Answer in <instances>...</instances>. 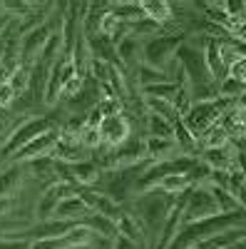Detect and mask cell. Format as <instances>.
<instances>
[{"label":"cell","instance_id":"1","mask_svg":"<svg viewBox=\"0 0 246 249\" xmlns=\"http://www.w3.org/2000/svg\"><path fill=\"white\" fill-rule=\"evenodd\" d=\"M134 210H130L139 217L142 227L147 232V242H149V249L154 247L157 237H159V230L164 219H167L169 210H172V197H164L159 190H152V192H145V195H137L134 199Z\"/></svg>","mask_w":246,"mask_h":249},{"label":"cell","instance_id":"2","mask_svg":"<svg viewBox=\"0 0 246 249\" xmlns=\"http://www.w3.org/2000/svg\"><path fill=\"white\" fill-rule=\"evenodd\" d=\"M236 102L231 100H224V97H214V100H199V102H192V107L187 110V115L181 117L184 127H187L199 142L204 137L212 124H216L224 115H227Z\"/></svg>","mask_w":246,"mask_h":249},{"label":"cell","instance_id":"3","mask_svg":"<svg viewBox=\"0 0 246 249\" xmlns=\"http://www.w3.org/2000/svg\"><path fill=\"white\" fill-rule=\"evenodd\" d=\"M189 35H184V33L162 30L154 37L142 40V43H139V62H142V65H149V68H157V70H164V68H167V62L174 60L179 45Z\"/></svg>","mask_w":246,"mask_h":249},{"label":"cell","instance_id":"4","mask_svg":"<svg viewBox=\"0 0 246 249\" xmlns=\"http://www.w3.org/2000/svg\"><path fill=\"white\" fill-rule=\"evenodd\" d=\"M52 127H57V122L50 120V117H23V120H20V124L13 130V135L8 137L5 147L0 150V157L10 160L20 147H25L30 140H35L37 135H43V132H48Z\"/></svg>","mask_w":246,"mask_h":249},{"label":"cell","instance_id":"5","mask_svg":"<svg viewBox=\"0 0 246 249\" xmlns=\"http://www.w3.org/2000/svg\"><path fill=\"white\" fill-rule=\"evenodd\" d=\"M214 214H219V210H216V202L209 192V187L194 184L187 192V207H184V214H181V224H194Z\"/></svg>","mask_w":246,"mask_h":249},{"label":"cell","instance_id":"6","mask_svg":"<svg viewBox=\"0 0 246 249\" xmlns=\"http://www.w3.org/2000/svg\"><path fill=\"white\" fill-rule=\"evenodd\" d=\"M52 28L50 23L45 20L43 25H37L33 30H28L23 37H20V62H23L25 68H33L35 60L40 57V53H43V48L48 45V40L52 37Z\"/></svg>","mask_w":246,"mask_h":249},{"label":"cell","instance_id":"7","mask_svg":"<svg viewBox=\"0 0 246 249\" xmlns=\"http://www.w3.org/2000/svg\"><path fill=\"white\" fill-rule=\"evenodd\" d=\"M60 140V124L43 135H37L35 140H30L25 147H20L8 162H30V160H37V157H52L55 152V144Z\"/></svg>","mask_w":246,"mask_h":249},{"label":"cell","instance_id":"8","mask_svg":"<svg viewBox=\"0 0 246 249\" xmlns=\"http://www.w3.org/2000/svg\"><path fill=\"white\" fill-rule=\"evenodd\" d=\"M99 135H102V144H107V147H122L130 137H132V122L125 112L119 115H110L102 120L99 124Z\"/></svg>","mask_w":246,"mask_h":249},{"label":"cell","instance_id":"9","mask_svg":"<svg viewBox=\"0 0 246 249\" xmlns=\"http://www.w3.org/2000/svg\"><path fill=\"white\" fill-rule=\"evenodd\" d=\"M117 234H122V237H127V239H132L134 244H139L142 249H149V242H147V232H145V227H142V222H139V217L130 210V207L125 204V210H122V214L117 217Z\"/></svg>","mask_w":246,"mask_h":249},{"label":"cell","instance_id":"10","mask_svg":"<svg viewBox=\"0 0 246 249\" xmlns=\"http://www.w3.org/2000/svg\"><path fill=\"white\" fill-rule=\"evenodd\" d=\"M199 160L207 164L212 172H231L234 164H236V150H234V144L216 147V150H207V147H204Z\"/></svg>","mask_w":246,"mask_h":249},{"label":"cell","instance_id":"11","mask_svg":"<svg viewBox=\"0 0 246 249\" xmlns=\"http://www.w3.org/2000/svg\"><path fill=\"white\" fill-rule=\"evenodd\" d=\"M25 182V170L20 162H8L0 170V197H15V192Z\"/></svg>","mask_w":246,"mask_h":249},{"label":"cell","instance_id":"12","mask_svg":"<svg viewBox=\"0 0 246 249\" xmlns=\"http://www.w3.org/2000/svg\"><path fill=\"white\" fill-rule=\"evenodd\" d=\"M115 57H117V65L134 72L139 68V40L132 37V35L122 37L119 43L115 45Z\"/></svg>","mask_w":246,"mask_h":249},{"label":"cell","instance_id":"13","mask_svg":"<svg viewBox=\"0 0 246 249\" xmlns=\"http://www.w3.org/2000/svg\"><path fill=\"white\" fill-rule=\"evenodd\" d=\"M145 155L149 162H167L179 157V147L174 140H159V137H145Z\"/></svg>","mask_w":246,"mask_h":249},{"label":"cell","instance_id":"14","mask_svg":"<svg viewBox=\"0 0 246 249\" xmlns=\"http://www.w3.org/2000/svg\"><path fill=\"white\" fill-rule=\"evenodd\" d=\"M142 13H145V18H149L152 23H157L162 30L174 23L172 3H167V0H142Z\"/></svg>","mask_w":246,"mask_h":249},{"label":"cell","instance_id":"15","mask_svg":"<svg viewBox=\"0 0 246 249\" xmlns=\"http://www.w3.org/2000/svg\"><path fill=\"white\" fill-rule=\"evenodd\" d=\"M219 122H221V127L229 132L231 142H236V140H246V110H244V107L234 105V107H231L227 115H224Z\"/></svg>","mask_w":246,"mask_h":249},{"label":"cell","instance_id":"16","mask_svg":"<svg viewBox=\"0 0 246 249\" xmlns=\"http://www.w3.org/2000/svg\"><path fill=\"white\" fill-rule=\"evenodd\" d=\"M72 170V177H75V184L77 187H95L99 184V177H102V170L92 160H82V162H75L70 164Z\"/></svg>","mask_w":246,"mask_h":249},{"label":"cell","instance_id":"17","mask_svg":"<svg viewBox=\"0 0 246 249\" xmlns=\"http://www.w3.org/2000/svg\"><path fill=\"white\" fill-rule=\"evenodd\" d=\"M85 217H87V207L82 204V199L80 197H70V199H63V202L57 204L52 219H63V222L77 224V222H82Z\"/></svg>","mask_w":246,"mask_h":249},{"label":"cell","instance_id":"18","mask_svg":"<svg viewBox=\"0 0 246 249\" xmlns=\"http://www.w3.org/2000/svg\"><path fill=\"white\" fill-rule=\"evenodd\" d=\"M142 105H145V112H147V115L164 117V120H169L172 124H174L177 120H181V117H179V112H177V107L172 105L169 100H159V97L142 95Z\"/></svg>","mask_w":246,"mask_h":249},{"label":"cell","instance_id":"19","mask_svg":"<svg viewBox=\"0 0 246 249\" xmlns=\"http://www.w3.org/2000/svg\"><path fill=\"white\" fill-rule=\"evenodd\" d=\"M192 187H194V184H192V179H189L187 175L172 172V175H167V177L159 182L157 190H159L164 197H179V195H184V192H189Z\"/></svg>","mask_w":246,"mask_h":249},{"label":"cell","instance_id":"20","mask_svg":"<svg viewBox=\"0 0 246 249\" xmlns=\"http://www.w3.org/2000/svg\"><path fill=\"white\" fill-rule=\"evenodd\" d=\"M25 170V177H35V179H52L55 182V160L52 157H37L30 162H20Z\"/></svg>","mask_w":246,"mask_h":249},{"label":"cell","instance_id":"21","mask_svg":"<svg viewBox=\"0 0 246 249\" xmlns=\"http://www.w3.org/2000/svg\"><path fill=\"white\" fill-rule=\"evenodd\" d=\"M82 222H85L97 237H107V239H115V237H117V224H115V219H110V217H105V214L87 212V217L82 219Z\"/></svg>","mask_w":246,"mask_h":249},{"label":"cell","instance_id":"22","mask_svg":"<svg viewBox=\"0 0 246 249\" xmlns=\"http://www.w3.org/2000/svg\"><path fill=\"white\" fill-rule=\"evenodd\" d=\"M95 237H97V234L90 230L85 222H77V224L70 227V232L65 234V242H67V249H85V247L92 244Z\"/></svg>","mask_w":246,"mask_h":249},{"label":"cell","instance_id":"23","mask_svg":"<svg viewBox=\"0 0 246 249\" xmlns=\"http://www.w3.org/2000/svg\"><path fill=\"white\" fill-rule=\"evenodd\" d=\"M145 137H159V140H172L174 137V124L157 115H145Z\"/></svg>","mask_w":246,"mask_h":249},{"label":"cell","instance_id":"24","mask_svg":"<svg viewBox=\"0 0 246 249\" xmlns=\"http://www.w3.org/2000/svg\"><path fill=\"white\" fill-rule=\"evenodd\" d=\"M110 10L122 20V23H137V20L145 18V13H142V3H134V0H119V3H110Z\"/></svg>","mask_w":246,"mask_h":249},{"label":"cell","instance_id":"25","mask_svg":"<svg viewBox=\"0 0 246 249\" xmlns=\"http://www.w3.org/2000/svg\"><path fill=\"white\" fill-rule=\"evenodd\" d=\"M207 187H209V184H207ZM209 192H212V197H214V202H216L219 214H231V212L244 210V207L239 204V199H236L229 190H221V187H209Z\"/></svg>","mask_w":246,"mask_h":249},{"label":"cell","instance_id":"26","mask_svg":"<svg viewBox=\"0 0 246 249\" xmlns=\"http://www.w3.org/2000/svg\"><path fill=\"white\" fill-rule=\"evenodd\" d=\"M227 144H231V137L229 132L221 127V122L212 124V127L204 132L201 137V147H207V150H216V147H227Z\"/></svg>","mask_w":246,"mask_h":249},{"label":"cell","instance_id":"27","mask_svg":"<svg viewBox=\"0 0 246 249\" xmlns=\"http://www.w3.org/2000/svg\"><path fill=\"white\" fill-rule=\"evenodd\" d=\"M87 77H90V80H95L97 85H110V77H112V62H105V60L90 57Z\"/></svg>","mask_w":246,"mask_h":249},{"label":"cell","instance_id":"28","mask_svg":"<svg viewBox=\"0 0 246 249\" xmlns=\"http://www.w3.org/2000/svg\"><path fill=\"white\" fill-rule=\"evenodd\" d=\"M216 45H219V57H221V65H224V70H231L236 62L241 60V53H239V48H236V43L234 40H216Z\"/></svg>","mask_w":246,"mask_h":249},{"label":"cell","instance_id":"29","mask_svg":"<svg viewBox=\"0 0 246 249\" xmlns=\"http://www.w3.org/2000/svg\"><path fill=\"white\" fill-rule=\"evenodd\" d=\"M246 88L241 85L239 80H234L231 75H227L219 85H216V97H224V100H231V102H236L239 97H241V92H244Z\"/></svg>","mask_w":246,"mask_h":249},{"label":"cell","instance_id":"30","mask_svg":"<svg viewBox=\"0 0 246 249\" xmlns=\"http://www.w3.org/2000/svg\"><path fill=\"white\" fill-rule=\"evenodd\" d=\"M80 144L85 147L87 152H95L102 147V135H99V127H87V124H82V130L77 135Z\"/></svg>","mask_w":246,"mask_h":249},{"label":"cell","instance_id":"31","mask_svg":"<svg viewBox=\"0 0 246 249\" xmlns=\"http://www.w3.org/2000/svg\"><path fill=\"white\" fill-rule=\"evenodd\" d=\"M8 85L15 90V95L28 92V88H30V68L20 65L17 70H13V72H10V77H8Z\"/></svg>","mask_w":246,"mask_h":249},{"label":"cell","instance_id":"32","mask_svg":"<svg viewBox=\"0 0 246 249\" xmlns=\"http://www.w3.org/2000/svg\"><path fill=\"white\" fill-rule=\"evenodd\" d=\"M30 249H67L65 237H43V239H33Z\"/></svg>","mask_w":246,"mask_h":249},{"label":"cell","instance_id":"33","mask_svg":"<svg viewBox=\"0 0 246 249\" xmlns=\"http://www.w3.org/2000/svg\"><path fill=\"white\" fill-rule=\"evenodd\" d=\"M15 90L8 85V82H5V85H0V110H10L13 107V102H15Z\"/></svg>","mask_w":246,"mask_h":249},{"label":"cell","instance_id":"34","mask_svg":"<svg viewBox=\"0 0 246 249\" xmlns=\"http://www.w3.org/2000/svg\"><path fill=\"white\" fill-rule=\"evenodd\" d=\"M0 249H30V239H8V237H0Z\"/></svg>","mask_w":246,"mask_h":249},{"label":"cell","instance_id":"35","mask_svg":"<svg viewBox=\"0 0 246 249\" xmlns=\"http://www.w3.org/2000/svg\"><path fill=\"white\" fill-rule=\"evenodd\" d=\"M229 75L234 77V80H239L241 82V85L246 88V57H241L239 62H236V65L229 70Z\"/></svg>","mask_w":246,"mask_h":249},{"label":"cell","instance_id":"36","mask_svg":"<svg viewBox=\"0 0 246 249\" xmlns=\"http://www.w3.org/2000/svg\"><path fill=\"white\" fill-rule=\"evenodd\" d=\"M102 120H105V115L99 112V107H97V105H95V107H92V110L85 115V124H87V127H99Z\"/></svg>","mask_w":246,"mask_h":249},{"label":"cell","instance_id":"37","mask_svg":"<svg viewBox=\"0 0 246 249\" xmlns=\"http://www.w3.org/2000/svg\"><path fill=\"white\" fill-rule=\"evenodd\" d=\"M15 197H0V219L3 217H13V210H15Z\"/></svg>","mask_w":246,"mask_h":249},{"label":"cell","instance_id":"38","mask_svg":"<svg viewBox=\"0 0 246 249\" xmlns=\"http://www.w3.org/2000/svg\"><path fill=\"white\" fill-rule=\"evenodd\" d=\"M112 249H142L139 244H134L132 239H127V237H122V234H117L115 239H112Z\"/></svg>","mask_w":246,"mask_h":249},{"label":"cell","instance_id":"39","mask_svg":"<svg viewBox=\"0 0 246 249\" xmlns=\"http://www.w3.org/2000/svg\"><path fill=\"white\" fill-rule=\"evenodd\" d=\"M10 23H13V18L3 10V15H0V40L5 37V33H8V28H10Z\"/></svg>","mask_w":246,"mask_h":249},{"label":"cell","instance_id":"40","mask_svg":"<svg viewBox=\"0 0 246 249\" xmlns=\"http://www.w3.org/2000/svg\"><path fill=\"white\" fill-rule=\"evenodd\" d=\"M236 199H239V204L244 207V210H246V182L239 187V192H236Z\"/></svg>","mask_w":246,"mask_h":249},{"label":"cell","instance_id":"41","mask_svg":"<svg viewBox=\"0 0 246 249\" xmlns=\"http://www.w3.org/2000/svg\"><path fill=\"white\" fill-rule=\"evenodd\" d=\"M236 105H239V107H244V110H246V90H244V92H241V97H239V100H236Z\"/></svg>","mask_w":246,"mask_h":249},{"label":"cell","instance_id":"42","mask_svg":"<svg viewBox=\"0 0 246 249\" xmlns=\"http://www.w3.org/2000/svg\"><path fill=\"white\" fill-rule=\"evenodd\" d=\"M0 15H3V3H0Z\"/></svg>","mask_w":246,"mask_h":249}]
</instances>
